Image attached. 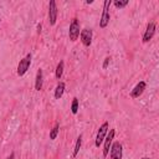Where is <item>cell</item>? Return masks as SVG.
<instances>
[{
	"instance_id": "9a60e30c",
	"label": "cell",
	"mask_w": 159,
	"mask_h": 159,
	"mask_svg": "<svg viewBox=\"0 0 159 159\" xmlns=\"http://www.w3.org/2000/svg\"><path fill=\"white\" fill-rule=\"evenodd\" d=\"M58 129H60V124L58 123H56L55 124V127L51 129V132H50V139H56V137H57V134H58Z\"/></svg>"
},
{
	"instance_id": "7402d4cb",
	"label": "cell",
	"mask_w": 159,
	"mask_h": 159,
	"mask_svg": "<svg viewBox=\"0 0 159 159\" xmlns=\"http://www.w3.org/2000/svg\"><path fill=\"white\" fill-rule=\"evenodd\" d=\"M0 22H1V17H0Z\"/></svg>"
},
{
	"instance_id": "ba28073f",
	"label": "cell",
	"mask_w": 159,
	"mask_h": 159,
	"mask_svg": "<svg viewBox=\"0 0 159 159\" xmlns=\"http://www.w3.org/2000/svg\"><path fill=\"white\" fill-rule=\"evenodd\" d=\"M154 34H155V24H154V22H149V24L147 25L145 32L143 34V39H142V41H143L144 43H145V42H149V41L153 39Z\"/></svg>"
},
{
	"instance_id": "d6986e66",
	"label": "cell",
	"mask_w": 159,
	"mask_h": 159,
	"mask_svg": "<svg viewBox=\"0 0 159 159\" xmlns=\"http://www.w3.org/2000/svg\"><path fill=\"white\" fill-rule=\"evenodd\" d=\"M14 158H15V154H14V153H11V154H10V155H9L6 159H14Z\"/></svg>"
},
{
	"instance_id": "5b68a950",
	"label": "cell",
	"mask_w": 159,
	"mask_h": 159,
	"mask_svg": "<svg viewBox=\"0 0 159 159\" xmlns=\"http://www.w3.org/2000/svg\"><path fill=\"white\" fill-rule=\"evenodd\" d=\"M48 19H50V25H52V26L57 21V5H56L55 0L50 1V5H48Z\"/></svg>"
},
{
	"instance_id": "7a4b0ae2",
	"label": "cell",
	"mask_w": 159,
	"mask_h": 159,
	"mask_svg": "<svg viewBox=\"0 0 159 159\" xmlns=\"http://www.w3.org/2000/svg\"><path fill=\"white\" fill-rule=\"evenodd\" d=\"M111 4H112L111 0H106L103 4V12H102V17L99 20V27H102V29H104L109 22V17H111L109 16V6H111Z\"/></svg>"
},
{
	"instance_id": "9c48e42d",
	"label": "cell",
	"mask_w": 159,
	"mask_h": 159,
	"mask_svg": "<svg viewBox=\"0 0 159 159\" xmlns=\"http://www.w3.org/2000/svg\"><path fill=\"white\" fill-rule=\"evenodd\" d=\"M111 159H122V144L119 142L111 145Z\"/></svg>"
},
{
	"instance_id": "277c9868",
	"label": "cell",
	"mask_w": 159,
	"mask_h": 159,
	"mask_svg": "<svg viewBox=\"0 0 159 159\" xmlns=\"http://www.w3.org/2000/svg\"><path fill=\"white\" fill-rule=\"evenodd\" d=\"M109 130V124H108V122H104L101 127H99V129H98V133H97V137H96V142H94V145L98 148L101 144H102V142L104 140V137H106V134H107V132Z\"/></svg>"
},
{
	"instance_id": "4fadbf2b",
	"label": "cell",
	"mask_w": 159,
	"mask_h": 159,
	"mask_svg": "<svg viewBox=\"0 0 159 159\" xmlns=\"http://www.w3.org/2000/svg\"><path fill=\"white\" fill-rule=\"evenodd\" d=\"M81 145H82V134L78 135L77 140H76V144H75V149H73V157H77L80 149H81Z\"/></svg>"
},
{
	"instance_id": "e0dca14e",
	"label": "cell",
	"mask_w": 159,
	"mask_h": 159,
	"mask_svg": "<svg viewBox=\"0 0 159 159\" xmlns=\"http://www.w3.org/2000/svg\"><path fill=\"white\" fill-rule=\"evenodd\" d=\"M128 5V0H123V1H120V0H116L114 1V6L116 7H124V6H127Z\"/></svg>"
},
{
	"instance_id": "30bf717a",
	"label": "cell",
	"mask_w": 159,
	"mask_h": 159,
	"mask_svg": "<svg viewBox=\"0 0 159 159\" xmlns=\"http://www.w3.org/2000/svg\"><path fill=\"white\" fill-rule=\"evenodd\" d=\"M145 87H147V83H145L144 81H140V82L132 89V92H130V97H132V98H138L139 96L143 94Z\"/></svg>"
},
{
	"instance_id": "52a82bcc",
	"label": "cell",
	"mask_w": 159,
	"mask_h": 159,
	"mask_svg": "<svg viewBox=\"0 0 159 159\" xmlns=\"http://www.w3.org/2000/svg\"><path fill=\"white\" fill-rule=\"evenodd\" d=\"M114 133L116 130L114 129H109L106 139H104V147H103V157H107L108 153H109V149H111V145H112V142H113V138H114Z\"/></svg>"
},
{
	"instance_id": "8fae6325",
	"label": "cell",
	"mask_w": 159,
	"mask_h": 159,
	"mask_svg": "<svg viewBox=\"0 0 159 159\" xmlns=\"http://www.w3.org/2000/svg\"><path fill=\"white\" fill-rule=\"evenodd\" d=\"M42 82H43V75H42V70H37L36 73V78H35V89L36 91H41L42 89Z\"/></svg>"
},
{
	"instance_id": "7c38bea8",
	"label": "cell",
	"mask_w": 159,
	"mask_h": 159,
	"mask_svg": "<svg viewBox=\"0 0 159 159\" xmlns=\"http://www.w3.org/2000/svg\"><path fill=\"white\" fill-rule=\"evenodd\" d=\"M63 92H65V83L63 82H58L57 86H56V89H55V98L60 99L62 97Z\"/></svg>"
},
{
	"instance_id": "2e32d148",
	"label": "cell",
	"mask_w": 159,
	"mask_h": 159,
	"mask_svg": "<svg viewBox=\"0 0 159 159\" xmlns=\"http://www.w3.org/2000/svg\"><path fill=\"white\" fill-rule=\"evenodd\" d=\"M71 112L73 113V114H76L77 112H78V99L75 97L73 98V101H72V104H71Z\"/></svg>"
},
{
	"instance_id": "8992f818",
	"label": "cell",
	"mask_w": 159,
	"mask_h": 159,
	"mask_svg": "<svg viewBox=\"0 0 159 159\" xmlns=\"http://www.w3.org/2000/svg\"><path fill=\"white\" fill-rule=\"evenodd\" d=\"M80 37H81V42L83 43V46L88 47L92 43V30L91 29H83V30H81Z\"/></svg>"
},
{
	"instance_id": "6da1fadb",
	"label": "cell",
	"mask_w": 159,
	"mask_h": 159,
	"mask_svg": "<svg viewBox=\"0 0 159 159\" xmlns=\"http://www.w3.org/2000/svg\"><path fill=\"white\" fill-rule=\"evenodd\" d=\"M80 34H81L80 22H78V20L75 17V19H72V21H71V24H70V31H68L70 40H71L72 42H75V41L80 37Z\"/></svg>"
},
{
	"instance_id": "44dd1931",
	"label": "cell",
	"mask_w": 159,
	"mask_h": 159,
	"mask_svg": "<svg viewBox=\"0 0 159 159\" xmlns=\"http://www.w3.org/2000/svg\"><path fill=\"white\" fill-rule=\"evenodd\" d=\"M142 159H152V158H147V157H143Z\"/></svg>"
},
{
	"instance_id": "ac0fdd59",
	"label": "cell",
	"mask_w": 159,
	"mask_h": 159,
	"mask_svg": "<svg viewBox=\"0 0 159 159\" xmlns=\"http://www.w3.org/2000/svg\"><path fill=\"white\" fill-rule=\"evenodd\" d=\"M109 61H111V57H106V58H104V62H103V65H102V67H103V68H107Z\"/></svg>"
},
{
	"instance_id": "5bb4252c",
	"label": "cell",
	"mask_w": 159,
	"mask_h": 159,
	"mask_svg": "<svg viewBox=\"0 0 159 159\" xmlns=\"http://www.w3.org/2000/svg\"><path fill=\"white\" fill-rule=\"evenodd\" d=\"M63 66H65V63H63V61H60L58 62V65H57V67H56V78L57 80H60L61 77H62V73H63Z\"/></svg>"
},
{
	"instance_id": "3957f363",
	"label": "cell",
	"mask_w": 159,
	"mask_h": 159,
	"mask_svg": "<svg viewBox=\"0 0 159 159\" xmlns=\"http://www.w3.org/2000/svg\"><path fill=\"white\" fill-rule=\"evenodd\" d=\"M31 65V53H27L22 60H20L19 65H17V75L19 76H24L27 70L30 68Z\"/></svg>"
},
{
	"instance_id": "ffe728a7",
	"label": "cell",
	"mask_w": 159,
	"mask_h": 159,
	"mask_svg": "<svg viewBox=\"0 0 159 159\" xmlns=\"http://www.w3.org/2000/svg\"><path fill=\"white\" fill-rule=\"evenodd\" d=\"M37 32H39V34L41 32V25H40V24L37 25Z\"/></svg>"
}]
</instances>
